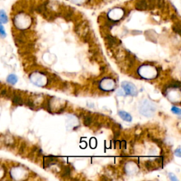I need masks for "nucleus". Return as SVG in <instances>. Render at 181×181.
Returning a JSON list of instances; mask_svg holds the SVG:
<instances>
[{"instance_id":"f257e3e1","label":"nucleus","mask_w":181,"mask_h":181,"mask_svg":"<svg viewBox=\"0 0 181 181\" xmlns=\"http://www.w3.org/2000/svg\"><path fill=\"white\" fill-rule=\"evenodd\" d=\"M14 23L19 29H25L31 25V19L30 16L26 14L19 13L14 16Z\"/></svg>"},{"instance_id":"f03ea898","label":"nucleus","mask_w":181,"mask_h":181,"mask_svg":"<svg viewBox=\"0 0 181 181\" xmlns=\"http://www.w3.org/2000/svg\"><path fill=\"white\" fill-rule=\"evenodd\" d=\"M156 111V106L154 103L147 100L144 101L139 108V111L141 114L146 117H151L154 115V113Z\"/></svg>"},{"instance_id":"7ed1b4c3","label":"nucleus","mask_w":181,"mask_h":181,"mask_svg":"<svg viewBox=\"0 0 181 181\" xmlns=\"http://www.w3.org/2000/svg\"><path fill=\"white\" fill-rule=\"evenodd\" d=\"M125 11L121 8H115L113 9L110 11L108 14L110 20L113 21L115 22L116 21H118L124 16Z\"/></svg>"},{"instance_id":"20e7f679","label":"nucleus","mask_w":181,"mask_h":181,"mask_svg":"<svg viewBox=\"0 0 181 181\" xmlns=\"http://www.w3.org/2000/svg\"><path fill=\"white\" fill-rule=\"evenodd\" d=\"M122 88L123 89L125 93L127 95L136 96L137 94V88L132 83L128 82V81H123L122 83Z\"/></svg>"},{"instance_id":"39448f33","label":"nucleus","mask_w":181,"mask_h":181,"mask_svg":"<svg viewBox=\"0 0 181 181\" xmlns=\"http://www.w3.org/2000/svg\"><path fill=\"white\" fill-rule=\"evenodd\" d=\"M135 7L137 9L140 11L146 10L149 9L147 1L146 0H138L137 3H136Z\"/></svg>"},{"instance_id":"423d86ee","label":"nucleus","mask_w":181,"mask_h":181,"mask_svg":"<svg viewBox=\"0 0 181 181\" xmlns=\"http://www.w3.org/2000/svg\"><path fill=\"white\" fill-rule=\"evenodd\" d=\"M118 115H120V117L122 118V120H125V121L127 122H131L132 120V118L130 114L128 113H127L125 111H120L118 112Z\"/></svg>"},{"instance_id":"0eeeda50","label":"nucleus","mask_w":181,"mask_h":181,"mask_svg":"<svg viewBox=\"0 0 181 181\" xmlns=\"http://www.w3.org/2000/svg\"><path fill=\"white\" fill-rule=\"evenodd\" d=\"M8 22V17L5 11L3 9L0 10V23H6Z\"/></svg>"},{"instance_id":"6e6552de","label":"nucleus","mask_w":181,"mask_h":181,"mask_svg":"<svg viewBox=\"0 0 181 181\" xmlns=\"http://www.w3.org/2000/svg\"><path fill=\"white\" fill-rule=\"evenodd\" d=\"M105 39L107 40L108 44L109 46H112V45L118 43V40L111 36H108L107 37L105 38Z\"/></svg>"},{"instance_id":"1a4fd4ad","label":"nucleus","mask_w":181,"mask_h":181,"mask_svg":"<svg viewBox=\"0 0 181 181\" xmlns=\"http://www.w3.org/2000/svg\"><path fill=\"white\" fill-rule=\"evenodd\" d=\"M7 81L11 84L14 85L18 81V78L15 74H10L9 76L7 77Z\"/></svg>"},{"instance_id":"9d476101","label":"nucleus","mask_w":181,"mask_h":181,"mask_svg":"<svg viewBox=\"0 0 181 181\" xmlns=\"http://www.w3.org/2000/svg\"><path fill=\"white\" fill-rule=\"evenodd\" d=\"M13 102L16 105H22L23 103L22 98L18 95H14V97H13Z\"/></svg>"},{"instance_id":"9b49d317","label":"nucleus","mask_w":181,"mask_h":181,"mask_svg":"<svg viewBox=\"0 0 181 181\" xmlns=\"http://www.w3.org/2000/svg\"><path fill=\"white\" fill-rule=\"evenodd\" d=\"M169 87L171 88H180V82L178 81H173L170 83Z\"/></svg>"},{"instance_id":"f8f14e48","label":"nucleus","mask_w":181,"mask_h":181,"mask_svg":"<svg viewBox=\"0 0 181 181\" xmlns=\"http://www.w3.org/2000/svg\"><path fill=\"white\" fill-rule=\"evenodd\" d=\"M0 36H1V38H4L6 36L5 29H4L3 25L2 24V23H0Z\"/></svg>"},{"instance_id":"ddd939ff","label":"nucleus","mask_w":181,"mask_h":181,"mask_svg":"<svg viewBox=\"0 0 181 181\" xmlns=\"http://www.w3.org/2000/svg\"><path fill=\"white\" fill-rule=\"evenodd\" d=\"M70 173H71V170L69 167H66L65 169H64L63 171V173H62V177H66V176H70Z\"/></svg>"},{"instance_id":"4468645a","label":"nucleus","mask_w":181,"mask_h":181,"mask_svg":"<svg viewBox=\"0 0 181 181\" xmlns=\"http://www.w3.org/2000/svg\"><path fill=\"white\" fill-rule=\"evenodd\" d=\"M165 0H156V4L159 8H163L165 6Z\"/></svg>"},{"instance_id":"2eb2a0df","label":"nucleus","mask_w":181,"mask_h":181,"mask_svg":"<svg viewBox=\"0 0 181 181\" xmlns=\"http://www.w3.org/2000/svg\"><path fill=\"white\" fill-rule=\"evenodd\" d=\"M92 121V119H91V117H90V116H87V117H85L84 118V125L86 126H89L90 125V122Z\"/></svg>"},{"instance_id":"dca6fc26","label":"nucleus","mask_w":181,"mask_h":181,"mask_svg":"<svg viewBox=\"0 0 181 181\" xmlns=\"http://www.w3.org/2000/svg\"><path fill=\"white\" fill-rule=\"evenodd\" d=\"M173 30L174 31L178 33V34H180V23H176V24L173 26Z\"/></svg>"},{"instance_id":"f3484780","label":"nucleus","mask_w":181,"mask_h":181,"mask_svg":"<svg viewBox=\"0 0 181 181\" xmlns=\"http://www.w3.org/2000/svg\"><path fill=\"white\" fill-rule=\"evenodd\" d=\"M171 111L173 113H174L175 114H178V115H180V113H181V111L180 108H178L177 107H172L171 108Z\"/></svg>"},{"instance_id":"a211bd4d","label":"nucleus","mask_w":181,"mask_h":181,"mask_svg":"<svg viewBox=\"0 0 181 181\" xmlns=\"http://www.w3.org/2000/svg\"><path fill=\"white\" fill-rule=\"evenodd\" d=\"M70 2H72V3H74L76 4H82L84 3V2H86V0H70Z\"/></svg>"},{"instance_id":"6ab92c4d","label":"nucleus","mask_w":181,"mask_h":181,"mask_svg":"<svg viewBox=\"0 0 181 181\" xmlns=\"http://www.w3.org/2000/svg\"><path fill=\"white\" fill-rule=\"evenodd\" d=\"M169 176L170 180H171L172 181H178L177 178H176V176L173 175V173H169Z\"/></svg>"},{"instance_id":"aec40b11","label":"nucleus","mask_w":181,"mask_h":181,"mask_svg":"<svg viewBox=\"0 0 181 181\" xmlns=\"http://www.w3.org/2000/svg\"><path fill=\"white\" fill-rule=\"evenodd\" d=\"M175 154H176V156H177L178 157H180L181 154H180V148H178V149H177L176 150Z\"/></svg>"},{"instance_id":"412c9836","label":"nucleus","mask_w":181,"mask_h":181,"mask_svg":"<svg viewBox=\"0 0 181 181\" xmlns=\"http://www.w3.org/2000/svg\"><path fill=\"white\" fill-rule=\"evenodd\" d=\"M146 168H148V169H149L152 166V164H151V163L149 162V161H148V162L146 163Z\"/></svg>"}]
</instances>
